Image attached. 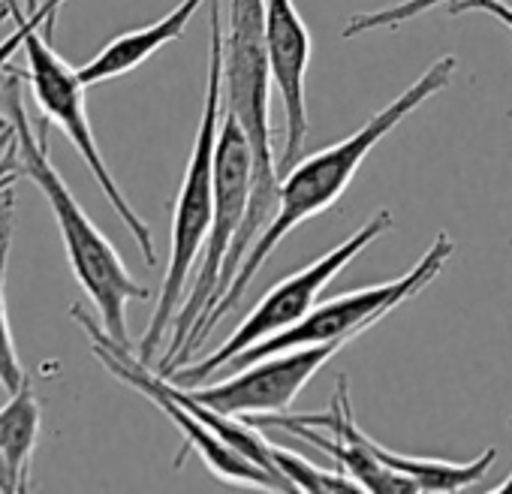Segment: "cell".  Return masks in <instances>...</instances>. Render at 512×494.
<instances>
[{"instance_id": "7c38bea8", "label": "cell", "mask_w": 512, "mask_h": 494, "mask_svg": "<svg viewBox=\"0 0 512 494\" xmlns=\"http://www.w3.org/2000/svg\"><path fill=\"white\" fill-rule=\"evenodd\" d=\"M40 401L34 395L31 377L10 395V401L0 407V452H4L19 476V488L28 491L31 485V461L40 437Z\"/></svg>"}, {"instance_id": "5b68a950", "label": "cell", "mask_w": 512, "mask_h": 494, "mask_svg": "<svg viewBox=\"0 0 512 494\" xmlns=\"http://www.w3.org/2000/svg\"><path fill=\"white\" fill-rule=\"evenodd\" d=\"M250 193H253L250 142H247L241 124L235 121V115H229L223 109L220 139H217V163H214V220H211L208 241L202 247V263H199L196 281H193L181 311L175 314L172 341H169L166 356L160 359V374H166L172 368V362L181 356V350L196 338V332L202 329L205 317L211 314V308L217 302L220 272H223V263L232 251L238 232H241V223H244V214L250 205Z\"/></svg>"}, {"instance_id": "6da1fadb", "label": "cell", "mask_w": 512, "mask_h": 494, "mask_svg": "<svg viewBox=\"0 0 512 494\" xmlns=\"http://www.w3.org/2000/svg\"><path fill=\"white\" fill-rule=\"evenodd\" d=\"M455 58L452 55H443L437 58L407 91H401L389 106H383L377 115H371L356 133H350L347 139L305 157L302 163H296L290 172L281 175V196H278V211L275 217L269 220V226L260 232V238L253 241V247L247 251L238 275L232 278L229 290L220 296V302L211 308L208 320L202 323V329L196 332V338L181 350V356L172 362V368L166 374H172L175 368H181L202 344L205 338L217 329V323L241 302L244 290L250 287V281L256 278V272L263 269V263L275 254V247L293 232L299 229L305 220L323 214L326 208H332L344 190L350 187V181L356 178L359 166L365 163V157L401 124L407 121L422 103H428L434 94H440L443 88H449L452 76H455Z\"/></svg>"}, {"instance_id": "9c48e42d", "label": "cell", "mask_w": 512, "mask_h": 494, "mask_svg": "<svg viewBox=\"0 0 512 494\" xmlns=\"http://www.w3.org/2000/svg\"><path fill=\"white\" fill-rule=\"evenodd\" d=\"M73 320L85 329V335L91 338V350L94 356L106 365V371L112 377H118L121 383L133 386L136 392H142L151 404H157L181 431L184 443L208 464V470L226 482H238V485H250V488H269V491H296L290 485V479H284L275 470H266L263 464H256L253 458H247L244 452H238L232 443H226L208 422H202L184 401H178L169 392V383L163 374H154L148 368V362H142L139 356H133L130 347L118 344L103 323H97L94 317H88V311L82 305H76Z\"/></svg>"}, {"instance_id": "ffe728a7", "label": "cell", "mask_w": 512, "mask_h": 494, "mask_svg": "<svg viewBox=\"0 0 512 494\" xmlns=\"http://www.w3.org/2000/svg\"><path fill=\"white\" fill-rule=\"evenodd\" d=\"M0 127H10V118L7 115H0Z\"/></svg>"}, {"instance_id": "2e32d148", "label": "cell", "mask_w": 512, "mask_h": 494, "mask_svg": "<svg viewBox=\"0 0 512 494\" xmlns=\"http://www.w3.org/2000/svg\"><path fill=\"white\" fill-rule=\"evenodd\" d=\"M64 4H67V0H46V4H43L37 13H31L25 22L16 25V31H13L4 43H0V73H7V70H10V61L16 58L19 49H25L28 37H31L37 28L55 25V22H58V10H61Z\"/></svg>"}, {"instance_id": "9a60e30c", "label": "cell", "mask_w": 512, "mask_h": 494, "mask_svg": "<svg viewBox=\"0 0 512 494\" xmlns=\"http://www.w3.org/2000/svg\"><path fill=\"white\" fill-rule=\"evenodd\" d=\"M440 4H452V0H401L395 7H383V10H371V13H356L347 25H344V34L347 40L353 37H362V34H371V31H386V28H398Z\"/></svg>"}, {"instance_id": "e0dca14e", "label": "cell", "mask_w": 512, "mask_h": 494, "mask_svg": "<svg viewBox=\"0 0 512 494\" xmlns=\"http://www.w3.org/2000/svg\"><path fill=\"white\" fill-rule=\"evenodd\" d=\"M449 13H452V16H458V13H488V16H494L500 25H506L509 34H512V10H509L506 4H500V0H452V4H449Z\"/></svg>"}, {"instance_id": "5bb4252c", "label": "cell", "mask_w": 512, "mask_h": 494, "mask_svg": "<svg viewBox=\"0 0 512 494\" xmlns=\"http://www.w3.org/2000/svg\"><path fill=\"white\" fill-rule=\"evenodd\" d=\"M272 455H275L278 470L290 479V485H293L296 491H362L359 482L350 479L344 470L317 467L314 461L302 458V455L293 452V449L272 446Z\"/></svg>"}, {"instance_id": "ac0fdd59", "label": "cell", "mask_w": 512, "mask_h": 494, "mask_svg": "<svg viewBox=\"0 0 512 494\" xmlns=\"http://www.w3.org/2000/svg\"><path fill=\"white\" fill-rule=\"evenodd\" d=\"M0 491H22L19 488V476L10 464V458L0 452Z\"/></svg>"}, {"instance_id": "44dd1931", "label": "cell", "mask_w": 512, "mask_h": 494, "mask_svg": "<svg viewBox=\"0 0 512 494\" xmlns=\"http://www.w3.org/2000/svg\"><path fill=\"white\" fill-rule=\"evenodd\" d=\"M4 130H10V127H0V133H4Z\"/></svg>"}, {"instance_id": "4fadbf2b", "label": "cell", "mask_w": 512, "mask_h": 494, "mask_svg": "<svg viewBox=\"0 0 512 494\" xmlns=\"http://www.w3.org/2000/svg\"><path fill=\"white\" fill-rule=\"evenodd\" d=\"M13 223H16V208L10 190L0 193V386L10 395L28 380L19 353H16V338L10 329L7 317V269H10V247H13Z\"/></svg>"}, {"instance_id": "30bf717a", "label": "cell", "mask_w": 512, "mask_h": 494, "mask_svg": "<svg viewBox=\"0 0 512 494\" xmlns=\"http://www.w3.org/2000/svg\"><path fill=\"white\" fill-rule=\"evenodd\" d=\"M266 43L275 88L284 100V151L278 172H290L308 139V97L305 79L311 67V34L293 0H266Z\"/></svg>"}, {"instance_id": "277c9868", "label": "cell", "mask_w": 512, "mask_h": 494, "mask_svg": "<svg viewBox=\"0 0 512 494\" xmlns=\"http://www.w3.org/2000/svg\"><path fill=\"white\" fill-rule=\"evenodd\" d=\"M208 28H211V49H208V82H205V103L202 118L196 127L193 151L184 169V181L175 196L172 211V241H169V269L163 275L160 299L154 317L148 323L145 338L139 341V359L151 362L163 335L175 323V314L184 305V290L202 247L211 232L214 220V163H217V139L223 121V55L226 37L220 31V0H208Z\"/></svg>"}, {"instance_id": "7a4b0ae2", "label": "cell", "mask_w": 512, "mask_h": 494, "mask_svg": "<svg viewBox=\"0 0 512 494\" xmlns=\"http://www.w3.org/2000/svg\"><path fill=\"white\" fill-rule=\"evenodd\" d=\"M22 79H25V73L10 67L7 82L0 85V109L7 112L10 127H13V148H16L19 169L46 196L52 217L58 223L61 241H64L70 269H73L79 287L85 290V296L91 299V305L97 308L103 329L118 344L133 347L130 329H127V305L151 299V290L142 287L127 272L124 260L115 251V244L85 214V208L79 205V199L73 196V190L67 187L61 172L55 169V163L49 157L46 133L37 136L34 124L28 118L25 97H22Z\"/></svg>"}, {"instance_id": "ba28073f", "label": "cell", "mask_w": 512, "mask_h": 494, "mask_svg": "<svg viewBox=\"0 0 512 494\" xmlns=\"http://www.w3.org/2000/svg\"><path fill=\"white\" fill-rule=\"evenodd\" d=\"M455 251V244L449 238V232H437V238L431 241V247L425 251V257L416 263L413 272L401 275L398 281L389 284H377V287H362L353 293H344L332 302L314 305L311 314H305L296 326L247 347L244 353H238L223 371L235 374L253 362H260L266 356L284 353V350H296V347H308V344H326V341H338V338H359L368 329H374L380 320H386L395 308H401L407 299L419 296L449 263Z\"/></svg>"}, {"instance_id": "8fae6325", "label": "cell", "mask_w": 512, "mask_h": 494, "mask_svg": "<svg viewBox=\"0 0 512 494\" xmlns=\"http://www.w3.org/2000/svg\"><path fill=\"white\" fill-rule=\"evenodd\" d=\"M202 4H205V0H181V4H178L172 13H166L160 22L115 37V40L106 43L85 67H79L82 82L91 88V85L112 82V79H121V76L133 73V70L142 67L154 52H160L163 46L181 40L184 31H187V25H190V19L196 16V10H199Z\"/></svg>"}, {"instance_id": "52a82bcc", "label": "cell", "mask_w": 512, "mask_h": 494, "mask_svg": "<svg viewBox=\"0 0 512 494\" xmlns=\"http://www.w3.org/2000/svg\"><path fill=\"white\" fill-rule=\"evenodd\" d=\"M46 28V25H43ZM37 28L28 43H25V58H28V73L25 79L31 82V91H34V100L40 106V112L61 127V133L73 142V148L82 154L88 172L94 175L97 187L103 190V196L109 199L112 211L121 217V223L130 229V235L136 238L139 251L145 257L148 266H157V251H154V235H151V226L139 217V211L130 205V199L124 196L121 184L115 181L100 145H97V136H94V127H91V118H88V103H85V82L79 76V70H73L52 46V37Z\"/></svg>"}, {"instance_id": "8992f818", "label": "cell", "mask_w": 512, "mask_h": 494, "mask_svg": "<svg viewBox=\"0 0 512 494\" xmlns=\"http://www.w3.org/2000/svg\"><path fill=\"white\" fill-rule=\"evenodd\" d=\"M389 226H392V214L389 211H377L347 241L332 247L329 254H323L320 260H314L302 272L284 278L278 287H272L260 302H256V308L238 323V329L226 338V344L220 350H214L211 356H205L196 365H187V368L181 365V368H175L172 374H163V377L175 380L178 386H199L211 374L223 371L247 347H253V344H260V341H266V338L296 326L305 314H311V308L317 305L320 293L365 251V247H371Z\"/></svg>"}, {"instance_id": "3957f363", "label": "cell", "mask_w": 512, "mask_h": 494, "mask_svg": "<svg viewBox=\"0 0 512 494\" xmlns=\"http://www.w3.org/2000/svg\"><path fill=\"white\" fill-rule=\"evenodd\" d=\"M272 85L275 79H272V64H269V43H266V0H232L226 55H223V109L235 115V121L241 124L250 142L253 193H250L241 232L220 272L217 302L229 290L232 278L238 275L253 241L260 238V232L269 226V220L278 211L281 172H278V160L272 148V115H269Z\"/></svg>"}, {"instance_id": "d6986e66", "label": "cell", "mask_w": 512, "mask_h": 494, "mask_svg": "<svg viewBox=\"0 0 512 494\" xmlns=\"http://www.w3.org/2000/svg\"><path fill=\"white\" fill-rule=\"evenodd\" d=\"M7 16H13V7H10V0H4V7H0V22H4Z\"/></svg>"}]
</instances>
